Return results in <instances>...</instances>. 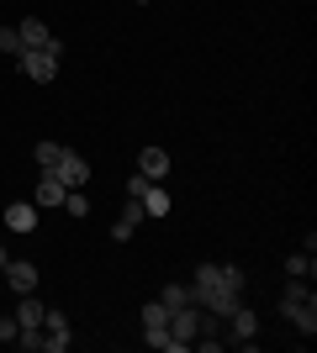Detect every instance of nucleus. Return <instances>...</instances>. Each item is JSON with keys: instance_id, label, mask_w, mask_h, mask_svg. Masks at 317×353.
Here are the masks:
<instances>
[{"instance_id": "nucleus-9", "label": "nucleus", "mask_w": 317, "mask_h": 353, "mask_svg": "<svg viewBox=\"0 0 317 353\" xmlns=\"http://www.w3.org/2000/svg\"><path fill=\"white\" fill-rule=\"evenodd\" d=\"M0 274H6V285H11L16 295H32V290H37V264H27V259H6Z\"/></svg>"}, {"instance_id": "nucleus-24", "label": "nucleus", "mask_w": 317, "mask_h": 353, "mask_svg": "<svg viewBox=\"0 0 317 353\" xmlns=\"http://www.w3.org/2000/svg\"><path fill=\"white\" fill-rule=\"evenodd\" d=\"M137 6H148V0H137Z\"/></svg>"}, {"instance_id": "nucleus-15", "label": "nucleus", "mask_w": 317, "mask_h": 353, "mask_svg": "<svg viewBox=\"0 0 317 353\" xmlns=\"http://www.w3.org/2000/svg\"><path fill=\"white\" fill-rule=\"evenodd\" d=\"M159 301H164L169 311H180V306H196V290H191V285H164Z\"/></svg>"}, {"instance_id": "nucleus-5", "label": "nucleus", "mask_w": 317, "mask_h": 353, "mask_svg": "<svg viewBox=\"0 0 317 353\" xmlns=\"http://www.w3.org/2000/svg\"><path fill=\"white\" fill-rule=\"evenodd\" d=\"M69 343H75L69 316H64V311H43V353H64Z\"/></svg>"}, {"instance_id": "nucleus-3", "label": "nucleus", "mask_w": 317, "mask_h": 353, "mask_svg": "<svg viewBox=\"0 0 317 353\" xmlns=\"http://www.w3.org/2000/svg\"><path fill=\"white\" fill-rule=\"evenodd\" d=\"M59 59H64V53H53V48H27L16 63H21V74H27V79L53 85V79H59Z\"/></svg>"}, {"instance_id": "nucleus-7", "label": "nucleus", "mask_w": 317, "mask_h": 353, "mask_svg": "<svg viewBox=\"0 0 317 353\" xmlns=\"http://www.w3.org/2000/svg\"><path fill=\"white\" fill-rule=\"evenodd\" d=\"M64 195H69V190H64V179L48 169V174L37 179V190H32V206H37V211H64Z\"/></svg>"}, {"instance_id": "nucleus-4", "label": "nucleus", "mask_w": 317, "mask_h": 353, "mask_svg": "<svg viewBox=\"0 0 317 353\" xmlns=\"http://www.w3.org/2000/svg\"><path fill=\"white\" fill-rule=\"evenodd\" d=\"M222 322H227V343H233V348H254V338H259V316H254V306H243V301H238V306L227 311Z\"/></svg>"}, {"instance_id": "nucleus-18", "label": "nucleus", "mask_w": 317, "mask_h": 353, "mask_svg": "<svg viewBox=\"0 0 317 353\" xmlns=\"http://www.w3.org/2000/svg\"><path fill=\"white\" fill-rule=\"evenodd\" d=\"M59 153H64V143H37V148H32V159L43 163V169H53V163H59Z\"/></svg>"}, {"instance_id": "nucleus-12", "label": "nucleus", "mask_w": 317, "mask_h": 353, "mask_svg": "<svg viewBox=\"0 0 317 353\" xmlns=\"http://www.w3.org/2000/svg\"><path fill=\"white\" fill-rule=\"evenodd\" d=\"M137 221H143V206H137V201H127V206L117 211V221H111V243H127V237L137 232Z\"/></svg>"}, {"instance_id": "nucleus-14", "label": "nucleus", "mask_w": 317, "mask_h": 353, "mask_svg": "<svg viewBox=\"0 0 317 353\" xmlns=\"http://www.w3.org/2000/svg\"><path fill=\"white\" fill-rule=\"evenodd\" d=\"M43 301H37V295H21V306H16V322L21 327H43Z\"/></svg>"}, {"instance_id": "nucleus-23", "label": "nucleus", "mask_w": 317, "mask_h": 353, "mask_svg": "<svg viewBox=\"0 0 317 353\" xmlns=\"http://www.w3.org/2000/svg\"><path fill=\"white\" fill-rule=\"evenodd\" d=\"M6 259H11V253H6V243H0V269H6Z\"/></svg>"}, {"instance_id": "nucleus-16", "label": "nucleus", "mask_w": 317, "mask_h": 353, "mask_svg": "<svg viewBox=\"0 0 317 353\" xmlns=\"http://www.w3.org/2000/svg\"><path fill=\"white\" fill-rule=\"evenodd\" d=\"M169 327V306L164 301H148V306H143V332H164Z\"/></svg>"}, {"instance_id": "nucleus-22", "label": "nucleus", "mask_w": 317, "mask_h": 353, "mask_svg": "<svg viewBox=\"0 0 317 353\" xmlns=\"http://www.w3.org/2000/svg\"><path fill=\"white\" fill-rule=\"evenodd\" d=\"M16 332H21V322H16V316H0V343H16Z\"/></svg>"}, {"instance_id": "nucleus-13", "label": "nucleus", "mask_w": 317, "mask_h": 353, "mask_svg": "<svg viewBox=\"0 0 317 353\" xmlns=\"http://www.w3.org/2000/svg\"><path fill=\"white\" fill-rule=\"evenodd\" d=\"M137 206H143V216H153V221H159V216H169V206H175V201H169V190H164V185H148Z\"/></svg>"}, {"instance_id": "nucleus-8", "label": "nucleus", "mask_w": 317, "mask_h": 353, "mask_svg": "<svg viewBox=\"0 0 317 353\" xmlns=\"http://www.w3.org/2000/svg\"><path fill=\"white\" fill-rule=\"evenodd\" d=\"M16 37H21V48H53V53H64V43L48 32V21H37V16H27V21L16 27Z\"/></svg>"}, {"instance_id": "nucleus-10", "label": "nucleus", "mask_w": 317, "mask_h": 353, "mask_svg": "<svg viewBox=\"0 0 317 353\" xmlns=\"http://www.w3.org/2000/svg\"><path fill=\"white\" fill-rule=\"evenodd\" d=\"M137 174H148L153 185H164V174H169V153H164V148H143V153H137Z\"/></svg>"}, {"instance_id": "nucleus-2", "label": "nucleus", "mask_w": 317, "mask_h": 353, "mask_svg": "<svg viewBox=\"0 0 317 353\" xmlns=\"http://www.w3.org/2000/svg\"><path fill=\"white\" fill-rule=\"evenodd\" d=\"M280 316L296 322L302 338H317V295H280Z\"/></svg>"}, {"instance_id": "nucleus-20", "label": "nucleus", "mask_w": 317, "mask_h": 353, "mask_svg": "<svg viewBox=\"0 0 317 353\" xmlns=\"http://www.w3.org/2000/svg\"><path fill=\"white\" fill-rule=\"evenodd\" d=\"M0 53H11V59H21L27 48H21V37H16V27H0Z\"/></svg>"}, {"instance_id": "nucleus-21", "label": "nucleus", "mask_w": 317, "mask_h": 353, "mask_svg": "<svg viewBox=\"0 0 317 353\" xmlns=\"http://www.w3.org/2000/svg\"><path fill=\"white\" fill-rule=\"evenodd\" d=\"M148 185H153L148 174H133V179H127V201H143V190H148Z\"/></svg>"}, {"instance_id": "nucleus-6", "label": "nucleus", "mask_w": 317, "mask_h": 353, "mask_svg": "<svg viewBox=\"0 0 317 353\" xmlns=\"http://www.w3.org/2000/svg\"><path fill=\"white\" fill-rule=\"evenodd\" d=\"M53 174L64 179V190H85V185H90V163L79 159V153H69V148H64L59 163H53Z\"/></svg>"}, {"instance_id": "nucleus-19", "label": "nucleus", "mask_w": 317, "mask_h": 353, "mask_svg": "<svg viewBox=\"0 0 317 353\" xmlns=\"http://www.w3.org/2000/svg\"><path fill=\"white\" fill-rule=\"evenodd\" d=\"M64 211H69V216H90V201H85V190H69V195H64Z\"/></svg>"}, {"instance_id": "nucleus-1", "label": "nucleus", "mask_w": 317, "mask_h": 353, "mask_svg": "<svg viewBox=\"0 0 317 353\" xmlns=\"http://www.w3.org/2000/svg\"><path fill=\"white\" fill-rule=\"evenodd\" d=\"M201 332V306H180L169 311V353H185Z\"/></svg>"}, {"instance_id": "nucleus-11", "label": "nucleus", "mask_w": 317, "mask_h": 353, "mask_svg": "<svg viewBox=\"0 0 317 353\" xmlns=\"http://www.w3.org/2000/svg\"><path fill=\"white\" fill-rule=\"evenodd\" d=\"M6 227H11V232H37V206H32V201H16V206H6Z\"/></svg>"}, {"instance_id": "nucleus-17", "label": "nucleus", "mask_w": 317, "mask_h": 353, "mask_svg": "<svg viewBox=\"0 0 317 353\" xmlns=\"http://www.w3.org/2000/svg\"><path fill=\"white\" fill-rule=\"evenodd\" d=\"M312 253H291V259H286V274H291V280H312Z\"/></svg>"}]
</instances>
